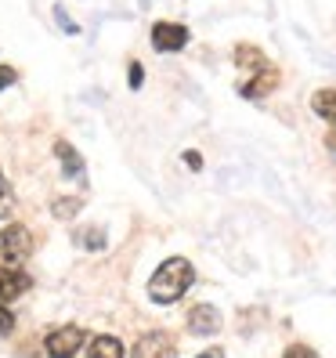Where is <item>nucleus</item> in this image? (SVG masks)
<instances>
[{
	"label": "nucleus",
	"mask_w": 336,
	"mask_h": 358,
	"mask_svg": "<svg viewBox=\"0 0 336 358\" xmlns=\"http://www.w3.org/2000/svg\"><path fill=\"white\" fill-rule=\"evenodd\" d=\"M192 282H196L192 261L170 257V261H163L156 268V275L149 279V297H152V304H174V301H181L184 293L192 289Z\"/></svg>",
	"instance_id": "obj_1"
},
{
	"label": "nucleus",
	"mask_w": 336,
	"mask_h": 358,
	"mask_svg": "<svg viewBox=\"0 0 336 358\" xmlns=\"http://www.w3.org/2000/svg\"><path fill=\"white\" fill-rule=\"evenodd\" d=\"M83 336H87V333H83L80 326H58V329L48 333L44 348H48L51 358H73L83 348Z\"/></svg>",
	"instance_id": "obj_2"
},
{
	"label": "nucleus",
	"mask_w": 336,
	"mask_h": 358,
	"mask_svg": "<svg viewBox=\"0 0 336 358\" xmlns=\"http://www.w3.org/2000/svg\"><path fill=\"white\" fill-rule=\"evenodd\" d=\"M174 355H177V344H174V336L166 329L145 333L141 341L134 344V351H131V358H174Z\"/></svg>",
	"instance_id": "obj_3"
},
{
	"label": "nucleus",
	"mask_w": 336,
	"mask_h": 358,
	"mask_svg": "<svg viewBox=\"0 0 336 358\" xmlns=\"http://www.w3.org/2000/svg\"><path fill=\"white\" fill-rule=\"evenodd\" d=\"M0 254H4L8 261H22L33 254V236L26 224H8L4 231H0Z\"/></svg>",
	"instance_id": "obj_4"
},
{
	"label": "nucleus",
	"mask_w": 336,
	"mask_h": 358,
	"mask_svg": "<svg viewBox=\"0 0 336 358\" xmlns=\"http://www.w3.org/2000/svg\"><path fill=\"white\" fill-rule=\"evenodd\" d=\"M221 311L214 304H196L192 311H188V333H196V336H214L221 333Z\"/></svg>",
	"instance_id": "obj_5"
},
{
	"label": "nucleus",
	"mask_w": 336,
	"mask_h": 358,
	"mask_svg": "<svg viewBox=\"0 0 336 358\" xmlns=\"http://www.w3.org/2000/svg\"><path fill=\"white\" fill-rule=\"evenodd\" d=\"M188 44V29L177 26V22H156L152 26V48L156 51H181Z\"/></svg>",
	"instance_id": "obj_6"
},
{
	"label": "nucleus",
	"mask_w": 336,
	"mask_h": 358,
	"mask_svg": "<svg viewBox=\"0 0 336 358\" xmlns=\"http://www.w3.org/2000/svg\"><path fill=\"white\" fill-rule=\"evenodd\" d=\"M26 289H29V275H26V271L0 264V304H8V301H15V297H22Z\"/></svg>",
	"instance_id": "obj_7"
},
{
	"label": "nucleus",
	"mask_w": 336,
	"mask_h": 358,
	"mask_svg": "<svg viewBox=\"0 0 336 358\" xmlns=\"http://www.w3.org/2000/svg\"><path fill=\"white\" fill-rule=\"evenodd\" d=\"M279 87V69L275 66H268L264 73H254V80H246L242 87H239V94L242 98H264V94H271Z\"/></svg>",
	"instance_id": "obj_8"
},
{
	"label": "nucleus",
	"mask_w": 336,
	"mask_h": 358,
	"mask_svg": "<svg viewBox=\"0 0 336 358\" xmlns=\"http://www.w3.org/2000/svg\"><path fill=\"white\" fill-rule=\"evenodd\" d=\"M235 66H239L242 73H264L271 62L264 58L261 48H254V44H239V48H235Z\"/></svg>",
	"instance_id": "obj_9"
},
{
	"label": "nucleus",
	"mask_w": 336,
	"mask_h": 358,
	"mask_svg": "<svg viewBox=\"0 0 336 358\" xmlns=\"http://www.w3.org/2000/svg\"><path fill=\"white\" fill-rule=\"evenodd\" d=\"M54 156L61 159V171H66L69 178H80V174H83V159H80V152L73 149L66 138H58V141H54Z\"/></svg>",
	"instance_id": "obj_10"
},
{
	"label": "nucleus",
	"mask_w": 336,
	"mask_h": 358,
	"mask_svg": "<svg viewBox=\"0 0 336 358\" xmlns=\"http://www.w3.org/2000/svg\"><path fill=\"white\" fill-rule=\"evenodd\" d=\"M311 109H314V116H322V120L336 123V87L314 91V94H311Z\"/></svg>",
	"instance_id": "obj_11"
},
{
	"label": "nucleus",
	"mask_w": 336,
	"mask_h": 358,
	"mask_svg": "<svg viewBox=\"0 0 336 358\" xmlns=\"http://www.w3.org/2000/svg\"><path fill=\"white\" fill-rule=\"evenodd\" d=\"M87 358H123V344L116 341V336H94Z\"/></svg>",
	"instance_id": "obj_12"
},
{
	"label": "nucleus",
	"mask_w": 336,
	"mask_h": 358,
	"mask_svg": "<svg viewBox=\"0 0 336 358\" xmlns=\"http://www.w3.org/2000/svg\"><path fill=\"white\" fill-rule=\"evenodd\" d=\"M80 206H83V199H80V196H69V199H54V203H51L54 217H61V221L76 217V214H80Z\"/></svg>",
	"instance_id": "obj_13"
},
{
	"label": "nucleus",
	"mask_w": 336,
	"mask_h": 358,
	"mask_svg": "<svg viewBox=\"0 0 336 358\" xmlns=\"http://www.w3.org/2000/svg\"><path fill=\"white\" fill-rule=\"evenodd\" d=\"M11 206H15V196H11V185H8L4 171H0V217H8V214H11Z\"/></svg>",
	"instance_id": "obj_14"
},
{
	"label": "nucleus",
	"mask_w": 336,
	"mask_h": 358,
	"mask_svg": "<svg viewBox=\"0 0 336 358\" xmlns=\"http://www.w3.org/2000/svg\"><path fill=\"white\" fill-rule=\"evenodd\" d=\"M76 243H87V250H101V246H105V231H101V228H91L87 236L80 231V236H76Z\"/></svg>",
	"instance_id": "obj_15"
},
{
	"label": "nucleus",
	"mask_w": 336,
	"mask_h": 358,
	"mask_svg": "<svg viewBox=\"0 0 336 358\" xmlns=\"http://www.w3.org/2000/svg\"><path fill=\"white\" fill-rule=\"evenodd\" d=\"M282 358H319V351L307 348V344H293V348L282 351Z\"/></svg>",
	"instance_id": "obj_16"
},
{
	"label": "nucleus",
	"mask_w": 336,
	"mask_h": 358,
	"mask_svg": "<svg viewBox=\"0 0 336 358\" xmlns=\"http://www.w3.org/2000/svg\"><path fill=\"white\" fill-rule=\"evenodd\" d=\"M11 329H15V315H11L4 304H0V336H8Z\"/></svg>",
	"instance_id": "obj_17"
},
{
	"label": "nucleus",
	"mask_w": 336,
	"mask_h": 358,
	"mask_svg": "<svg viewBox=\"0 0 336 358\" xmlns=\"http://www.w3.org/2000/svg\"><path fill=\"white\" fill-rule=\"evenodd\" d=\"M145 83V69H141V62H131V91H138Z\"/></svg>",
	"instance_id": "obj_18"
},
{
	"label": "nucleus",
	"mask_w": 336,
	"mask_h": 358,
	"mask_svg": "<svg viewBox=\"0 0 336 358\" xmlns=\"http://www.w3.org/2000/svg\"><path fill=\"white\" fill-rule=\"evenodd\" d=\"M15 80H18V73H15L11 66H0V91H4V87H11Z\"/></svg>",
	"instance_id": "obj_19"
},
{
	"label": "nucleus",
	"mask_w": 336,
	"mask_h": 358,
	"mask_svg": "<svg viewBox=\"0 0 336 358\" xmlns=\"http://www.w3.org/2000/svg\"><path fill=\"white\" fill-rule=\"evenodd\" d=\"M184 163H188V171H199V166H203V156H199L196 149H188V152H184Z\"/></svg>",
	"instance_id": "obj_20"
},
{
	"label": "nucleus",
	"mask_w": 336,
	"mask_h": 358,
	"mask_svg": "<svg viewBox=\"0 0 336 358\" xmlns=\"http://www.w3.org/2000/svg\"><path fill=\"white\" fill-rule=\"evenodd\" d=\"M196 358H224V351H221V348H210V351H203V355H196Z\"/></svg>",
	"instance_id": "obj_21"
},
{
	"label": "nucleus",
	"mask_w": 336,
	"mask_h": 358,
	"mask_svg": "<svg viewBox=\"0 0 336 358\" xmlns=\"http://www.w3.org/2000/svg\"><path fill=\"white\" fill-rule=\"evenodd\" d=\"M326 145H329V152H336V127L329 131V138H326Z\"/></svg>",
	"instance_id": "obj_22"
}]
</instances>
